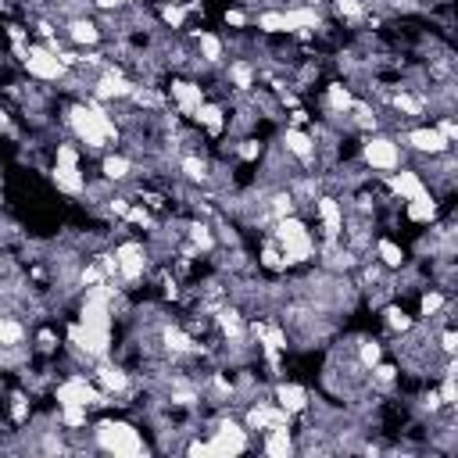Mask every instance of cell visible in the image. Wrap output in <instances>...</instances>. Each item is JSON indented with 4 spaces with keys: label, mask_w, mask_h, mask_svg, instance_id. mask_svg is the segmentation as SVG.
<instances>
[{
    "label": "cell",
    "mask_w": 458,
    "mask_h": 458,
    "mask_svg": "<svg viewBox=\"0 0 458 458\" xmlns=\"http://www.w3.org/2000/svg\"><path fill=\"white\" fill-rule=\"evenodd\" d=\"M68 129H72V136H75L82 147L100 150V154L122 140V125H118V122L104 111V104L93 100V97L68 107Z\"/></svg>",
    "instance_id": "6da1fadb"
},
{
    "label": "cell",
    "mask_w": 458,
    "mask_h": 458,
    "mask_svg": "<svg viewBox=\"0 0 458 458\" xmlns=\"http://www.w3.org/2000/svg\"><path fill=\"white\" fill-rule=\"evenodd\" d=\"M93 447L107 454H147L150 451L143 433L125 419H100L93 426Z\"/></svg>",
    "instance_id": "7a4b0ae2"
},
{
    "label": "cell",
    "mask_w": 458,
    "mask_h": 458,
    "mask_svg": "<svg viewBox=\"0 0 458 458\" xmlns=\"http://www.w3.org/2000/svg\"><path fill=\"white\" fill-rule=\"evenodd\" d=\"M272 225H276V229H272V240H276V247H279L286 268L304 265L308 258H315V240H311L308 225H304L297 215H286V218H279V222H272Z\"/></svg>",
    "instance_id": "3957f363"
},
{
    "label": "cell",
    "mask_w": 458,
    "mask_h": 458,
    "mask_svg": "<svg viewBox=\"0 0 458 458\" xmlns=\"http://www.w3.org/2000/svg\"><path fill=\"white\" fill-rule=\"evenodd\" d=\"M361 161H365V168H372V172H379V175H390V172H397L401 168V143L394 140V136H386V132H372V136H365L361 140Z\"/></svg>",
    "instance_id": "277c9868"
},
{
    "label": "cell",
    "mask_w": 458,
    "mask_h": 458,
    "mask_svg": "<svg viewBox=\"0 0 458 458\" xmlns=\"http://www.w3.org/2000/svg\"><path fill=\"white\" fill-rule=\"evenodd\" d=\"M50 179H54V186H57L61 193H68V197L86 193V175H82V168H79V150H75L72 143H57V147H54Z\"/></svg>",
    "instance_id": "5b68a950"
},
{
    "label": "cell",
    "mask_w": 458,
    "mask_h": 458,
    "mask_svg": "<svg viewBox=\"0 0 458 458\" xmlns=\"http://www.w3.org/2000/svg\"><path fill=\"white\" fill-rule=\"evenodd\" d=\"M21 64H25V72H29L36 82H64V79H68V68L61 64V57H57L50 47H39V43H29V47H25Z\"/></svg>",
    "instance_id": "8992f818"
},
{
    "label": "cell",
    "mask_w": 458,
    "mask_h": 458,
    "mask_svg": "<svg viewBox=\"0 0 458 458\" xmlns=\"http://www.w3.org/2000/svg\"><path fill=\"white\" fill-rule=\"evenodd\" d=\"M111 254H114V261H118V283H122V286H136V283L147 276L150 250H147L140 240H122Z\"/></svg>",
    "instance_id": "52a82bcc"
},
{
    "label": "cell",
    "mask_w": 458,
    "mask_h": 458,
    "mask_svg": "<svg viewBox=\"0 0 458 458\" xmlns=\"http://www.w3.org/2000/svg\"><path fill=\"white\" fill-rule=\"evenodd\" d=\"M208 444V454H243L250 447V429L236 419H218V426L211 429V440Z\"/></svg>",
    "instance_id": "ba28073f"
},
{
    "label": "cell",
    "mask_w": 458,
    "mask_h": 458,
    "mask_svg": "<svg viewBox=\"0 0 458 458\" xmlns=\"http://www.w3.org/2000/svg\"><path fill=\"white\" fill-rule=\"evenodd\" d=\"M401 140H404V147H408V150L426 154V157L447 154V150L454 147V143H447V140L440 136V129H437V125H408V129L401 132Z\"/></svg>",
    "instance_id": "9c48e42d"
},
{
    "label": "cell",
    "mask_w": 458,
    "mask_h": 458,
    "mask_svg": "<svg viewBox=\"0 0 458 458\" xmlns=\"http://www.w3.org/2000/svg\"><path fill=\"white\" fill-rule=\"evenodd\" d=\"M279 147H283L297 165H304V168L315 165V136L304 132L301 125H286L283 136H279Z\"/></svg>",
    "instance_id": "30bf717a"
},
{
    "label": "cell",
    "mask_w": 458,
    "mask_h": 458,
    "mask_svg": "<svg viewBox=\"0 0 458 458\" xmlns=\"http://www.w3.org/2000/svg\"><path fill=\"white\" fill-rule=\"evenodd\" d=\"M383 179H386L394 200H415V197H429V193H433V190L426 186V179H422L415 168H397V172H390V175H383Z\"/></svg>",
    "instance_id": "8fae6325"
},
{
    "label": "cell",
    "mask_w": 458,
    "mask_h": 458,
    "mask_svg": "<svg viewBox=\"0 0 458 458\" xmlns=\"http://www.w3.org/2000/svg\"><path fill=\"white\" fill-rule=\"evenodd\" d=\"M315 215L322 222V240H340L344 233V200L333 193H318L315 197Z\"/></svg>",
    "instance_id": "7c38bea8"
},
{
    "label": "cell",
    "mask_w": 458,
    "mask_h": 458,
    "mask_svg": "<svg viewBox=\"0 0 458 458\" xmlns=\"http://www.w3.org/2000/svg\"><path fill=\"white\" fill-rule=\"evenodd\" d=\"M168 93L175 100V114H182V118H193V111L208 100V89L200 82H193V79H172Z\"/></svg>",
    "instance_id": "4fadbf2b"
},
{
    "label": "cell",
    "mask_w": 458,
    "mask_h": 458,
    "mask_svg": "<svg viewBox=\"0 0 458 458\" xmlns=\"http://www.w3.org/2000/svg\"><path fill=\"white\" fill-rule=\"evenodd\" d=\"M272 397H276V404H279L290 419H297V415H304V411L311 408V397H308V390H304L301 383H276Z\"/></svg>",
    "instance_id": "5bb4252c"
},
{
    "label": "cell",
    "mask_w": 458,
    "mask_h": 458,
    "mask_svg": "<svg viewBox=\"0 0 458 458\" xmlns=\"http://www.w3.org/2000/svg\"><path fill=\"white\" fill-rule=\"evenodd\" d=\"M64 36L75 43V47H97L100 39H104V32H100V25L93 21V18H68L64 21Z\"/></svg>",
    "instance_id": "9a60e30c"
},
{
    "label": "cell",
    "mask_w": 458,
    "mask_h": 458,
    "mask_svg": "<svg viewBox=\"0 0 458 458\" xmlns=\"http://www.w3.org/2000/svg\"><path fill=\"white\" fill-rule=\"evenodd\" d=\"M193 122H197L208 136H222V132H225V125H229V114H225V107H222V104L204 100V104L193 111Z\"/></svg>",
    "instance_id": "2e32d148"
},
{
    "label": "cell",
    "mask_w": 458,
    "mask_h": 458,
    "mask_svg": "<svg viewBox=\"0 0 458 458\" xmlns=\"http://www.w3.org/2000/svg\"><path fill=\"white\" fill-rule=\"evenodd\" d=\"M261 451H265V454H276V458H286V454H293V451H297V437H293L290 422H286V426H272V429H265Z\"/></svg>",
    "instance_id": "e0dca14e"
},
{
    "label": "cell",
    "mask_w": 458,
    "mask_h": 458,
    "mask_svg": "<svg viewBox=\"0 0 458 458\" xmlns=\"http://www.w3.org/2000/svg\"><path fill=\"white\" fill-rule=\"evenodd\" d=\"M132 172H136V161H132L129 154L104 150V157H100V175H104V182H125Z\"/></svg>",
    "instance_id": "ac0fdd59"
},
{
    "label": "cell",
    "mask_w": 458,
    "mask_h": 458,
    "mask_svg": "<svg viewBox=\"0 0 458 458\" xmlns=\"http://www.w3.org/2000/svg\"><path fill=\"white\" fill-rule=\"evenodd\" d=\"M179 172H182V179H186L190 186H204V182H211V161L200 157V154H193V150L179 157Z\"/></svg>",
    "instance_id": "d6986e66"
},
{
    "label": "cell",
    "mask_w": 458,
    "mask_h": 458,
    "mask_svg": "<svg viewBox=\"0 0 458 458\" xmlns=\"http://www.w3.org/2000/svg\"><path fill=\"white\" fill-rule=\"evenodd\" d=\"M197 54H200V64L218 68L225 61V39L215 32H197Z\"/></svg>",
    "instance_id": "ffe728a7"
},
{
    "label": "cell",
    "mask_w": 458,
    "mask_h": 458,
    "mask_svg": "<svg viewBox=\"0 0 458 458\" xmlns=\"http://www.w3.org/2000/svg\"><path fill=\"white\" fill-rule=\"evenodd\" d=\"M437 197L429 193V197H415V200H404V215H408V222H415V225H433L437 222Z\"/></svg>",
    "instance_id": "44dd1931"
},
{
    "label": "cell",
    "mask_w": 458,
    "mask_h": 458,
    "mask_svg": "<svg viewBox=\"0 0 458 458\" xmlns=\"http://www.w3.org/2000/svg\"><path fill=\"white\" fill-rule=\"evenodd\" d=\"M372 258H376V261H379L386 272H397V268H404V261H408V258H404V250H401V247H397L390 236H379V240H376Z\"/></svg>",
    "instance_id": "7402d4cb"
},
{
    "label": "cell",
    "mask_w": 458,
    "mask_h": 458,
    "mask_svg": "<svg viewBox=\"0 0 458 458\" xmlns=\"http://www.w3.org/2000/svg\"><path fill=\"white\" fill-rule=\"evenodd\" d=\"M225 79H229L240 93H247V89L254 86V61H250V57H233V61L225 64Z\"/></svg>",
    "instance_id": "603a6c76"
},
{
    "label": "cell",
    "mask_w": 458,
    "mask_h": 458,
    "mask_svg": "<svg viewBox=\"0 0 458 458\" xmlns=\"http://www.w3.org/2000/svg\"><path fill=\"white\" fill-rule=\"evenodd\" d=\"M351 104H354L351 86H344V82H329V86H326V111H329V114H347Z\"/></svg>",
    "instance_id": "cb8c5ba5"
},
{
    "label": "cell",
    "mask_w": 458,
    "mask_h": 458,
    "mask_svg": "<svg viewBox=\"0 0 458 458\" xmlns=\"http://www.w3.org/2000/svg\"><path fill=\"white\" fill-rule=\"evenodd\" d=\"M21 340H25V322H18L14 315H0V347L18 351Z\"/></svg>",
    "instance_id": "d4e9b609"
},
{
    "label": "cell",
    "mask_w": 458,
    "mask_h": 458,
    "mask_svg": "<svg viewBox=\"0 0 458 458\" xmlns=\"http://www.w3.org/2000/svg\"><path fill=\"white\" fill-rule=\"evenodd\" d=\"M157 14H161V21H165V29H172V32H179V29H186V4H175V0H168V4H161L157 7Z\"/></svg>",
    "instance_id": "484cf974"
},
{
    "label": "cell",
    "mask_w": 458,
    "mask_h": 458,
    "mask_svg": "<svg viewBox=\"0 0 458 458\" xmlns=\"http://www.w3.org/2000/svg\"><path fill=\"white\" fill-rule=\"evenodd\" d=\"M444 304H447V293H444V290H433V286H429V290H422V297H419V318H426V322H429Z\"/></svg>",
    "instance_id": "4316f807"
},
{
    "label": "cell",
    "mask_w": 458,
    "mask_h": 458,
    "mask_svg": "<svg viewBox=\"0 0 458 458\" xmlns=\"http://www.w3.org/2000/svg\"><path fill=\"white\" fill-rule=\"evenodd\" d=\"M383 322H386L394 333H411V329H415V318H411L408 311H401L397 304H390V308L383 311Z\"/></svg>",
    "instance_id": "83f0119b"
},
{
    "label": "cell",
    "mask_w": 458,
    "mask_h": 458,
    "mask_svg": "<svg viewBox=\"0 0 458 458\" xmlns=\"http://www.w3.org/2000/svg\"><path fill=\"white\" fill-rule=\"evenodd\" d=\"M354 358L361 361V369H372L376 361H383V344H379V340H361Z\"/></svg>",
    "instance_id": "f1b7e54d"
},
{
    "label": "cell",
    "mask_w": 458,
    "mask_h": 458,
    "mask_svg": "<svg viewBox=\"0 0 458 458\" xmlns=\"http://www.w3.org/2000/svg\"><path fill=\"white\" fill-rule=\"evenodd\" d=\"M333 7H336V14L347 18V21H365V18H369V7H365L361 0H333Z\"/></svg>",
    "instance_id": "f546056e"
},
{
    "label": "cell",
    "mask_w": 458,
    "mask_h": 458,
    "mask_svg": "<svg viewBox=\"0 0 458 458\" xmlns=\"http://www.w3.org/2000/svg\"><path fill=\"white\" fill-rule=\"evenodd\" d=\"M437 129H440V136H444L447 143H454V140H458V125H454V118H451V114H440Z\"/></svg>",
    "instance_id": "4dcf8cb0"
},
{
    "label": "cell",
    "mask_w": 458,
    "mask_h": 458,
    "mask_svg": "<svg viewBox=\"0 0 458 458\" xmlns=\"http://www.w3.org/2000/svg\"><path fill=\"white\" fill-rule=\"evenodd\" d=\"M93 7H100V11H118V7H125V0H89Z\"/></svg>",
    "instance_id": "1f68e13d"
},
{
    "label": "cell",
    "mask_w": 458,
    "mask_h": 458,
    "mask_svg": "<svg viewBox=\"0 0 458 458\" xmlns=\"http://www.w3.org/2000/svg\"><path fill=\"white\" fill-rule=\"evenodd\" d=\"M7 129H11V118H7V111L0 107V132H7Z\"/></svg>",
    "instance_id": "d6a6232c"
},
{
    "label": "cell",
    "mask_w": 458,
    "mask_h": 458,
    "mask_svg": "<svg viewBox=\"0 0 458 458\" xmlns=\"http://www.w3.org/2000/svg\"><path fill=\"white\" fill-rule=\"evenodd\" d=\"M0 272H4V254H0Z\"/></svg>",
    "instance_id": "836d02e7"
}]
</instances>
